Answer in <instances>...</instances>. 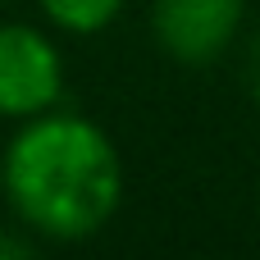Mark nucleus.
Here are the masks:
<instances>
[{
	"label": "nucleus",
	"mask_w": 260,
	"mask_h": 260,
	"mask_svg": "<svg viewBox=\"0 0 260 260\" xmlns=\"http://www.w3.org/2000/svg\"><path fill=\"white\" fill-rule=\"evenodd\" d=\"M123 0H41V14L59 27V32H73V37H91L101 27H110L119 18Z\"/></svg>",
	"instance_id": "20e7f679"
},
{
	"label": "nucleus",
	"mask_w": 260,
	"mask_h": 260,
	"mask_svg": "<svg viewBox=\"0 0 260 260\" xmlns=\"http://www.w3.org/2000/svg\"><path fill=\"white\" fill-rule=\"evenodd\" d=\"M64 96V59L55 41L27 23H0V114L32 119Z\"/></svg>",
	"instance_id": "f03ea898"
},
{
	"label": "nucleus",
	"mask_w": 260,
	"mask_h": 260,
	"mask_svg": "<svg viewBox=\"0 0 260 260\" xmlns=\"http://www.w3.org/2000/svg\"><path fill=\"white\" fill-rule=\"evenodd\" d=\"M247 91L260 105V32H256V41H251V50H247Z\"/></svg>",
	"instance_id": "39448f33"
},
{
	"label": "nucleus",
	"mask_w": 260,
	"mask_h": 260,
	"mask_svg": "<svg viewBox=\"0 0 260 260\" xmlns=\"http://www.w3.org/2000/svg\"><path fill=\"white\" fill-rule=\"evenodd\" d=\"M0 187L32 233L50 242H82L119 215L123 160L101 123L46 110L23 119L14 133L0 160Z\"/></svg>",
	"instance_id": "f257e3e1"
},
{
	"label": "nucleus",
	"mask_w": 260,
	"mask_h": 260,
	"mask_svg": "<svg viewBox=\"0 0 260 260\" xmlns=\"http://www.w3.org/2000/svg\"><path fill=\"white\" fill-rule=\"evenodd\" d=\"M247 0H155L151 23L155 41L178 64H210L219 59L242 27Z\"/></svg>",
	"instance_id": "7ed1b4c3"
},
{
	"label": "nucleus",
	"mask_w": 260,
	"mask_h": 260,
	"mask_svg": "<svg viewBox=\"0 0 260 260\" xmlns=\"http://www.w3.org/2000/svg\"><path fill=\"white\" fill-rule=\"evenodd\" d=\"M0 256L23 260V256H32V242H23V238H9V233H0Z\"/></svg>",
	"instance_id": "423d86ee"
}]
</instances>
